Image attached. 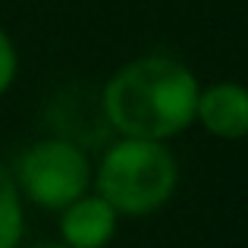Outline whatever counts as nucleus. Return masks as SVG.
<instances>
[{"label": "nucleus", "mask_w": 248, "mask_h": 248, "mask_svg": "<svg viewBox=\"0 0 248 248\" xmlns=\"http://www.w3.org/2000/svg\"><path fill=\"white\" fill-rule=\"evenodd\" d=\"M201 82L170 54H141L107 76L97 91L104 123L120 139L173 141L195 126Z\"/></svg>", "instance_id": "f257e3e1"}, {"label": "nucleus", "mask_w": 248, "mask_h": 248, "mask_svg": "<svg viewBox=\"0 0 248 248\" xmlns=\"http://www.w3.org/2000/svg\"><path fill=\"white\" fill-rule=\"evenodd\" d=\"M179 188V157L167 141L113 139L94 164L97 192L120 217H151L173 201Z\"/></svg>", "instance_id": "f03ea898"}, {"label": "nucleus", "mask_w": 248, "mask_h": 248, "mask_svg": "<svg viewBox=\"0 0 248 248\" xmlns=\"http://www.w3.org/2000/svg\"><path fill=\"white\" fill-rule=\"evenodd\" d=\"M22 201L60 214L66 204L91 192L94 160L91 151L63 135H41L29 141L10 164Z\"/></svg>", "instance_id": "7ed1b4c3"}, {"label": "nucleus", "mask_w": 248, "mask_h": 248, "mask_svg": "<svg viewBox=\"0 0 248 248\" xmlns=\"http://www.w3.org/2000/svg\"><path fill=\"white\" fill-rule=\"evenodd\" d=\"M195 123L220 141L248 139V85L236 79L201 85Z\"/></svg>", "instance_id": "20e7f679"}, {"label": "nucleus", "mask_w": 248, "mask_h": 248, "mask_svg": "<svg viewBox=\"0 0 248 248\" xmlns=\"http://www.w3.org/2000/svg\"><path fill=\"white\" fill-rule=\"evenodd\" d=\"M120 214L97 192H88L57 214L60 242L66 248H107L120 230Z\"/></svg>", "instance_id": "39448f33"}, {"label": "nucleus", "mask_w": 248, "mask_h": 248, "mask_svg": "<svg viewBox=\"0 0 248 248\" xmlns=\"http://www.w3.org/2000/svg\"><path fill=\"white\" fill-rule=\"evenodd\" d=\"M25 236V201L19 195L16 176L0 157V248L22 245Z\"/></svg>", "instance_id": "423d86ee"}, {"label": "nucleus", "mask_w": 248, "mask_h": 248, "mask_svg": "<svg viewBox=\"0 0 248 248\" xmlns=\"http://www.w3.org/2000/svg\"><path fill=\"white\" fill-rule=\"evenodd\" d=\"M16 79H19V50L13 35L0 25V97L16 85Z\"/></svg>", "instance_id": "0eeeda50"}, {"label": "nucleus", "mask_w": 248, "mask_h": 248, "mask_svg": "<svg viewBox=\"0 0 248 248\" xmlns=\"http://www.w3.org/2000/svg\"><path fill=\"white\" fill-rule=\"evenodd\" d=\"M16 248H66V245L60 239H54V242H29V245H16Z\"/></svg>", "instance_id": "6e6552de"}]
</instances>
